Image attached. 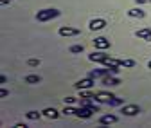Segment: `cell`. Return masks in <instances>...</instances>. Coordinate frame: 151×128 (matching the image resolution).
Listing matches in <instances>:
<instances>
[{
  "instance_id": "cell-10",
  "label": "cell",
  "mask_w": 151,
  "mask_h": 128,
  "mask_svg": "<svg viewBox=\"0 0 151 128\" xmlns=\"http://www.w3.org/2000/svg\"><path fill=\"white\" fill-rule=\"evenodd\" d=\"M110 98H113V94H111V92L101 90V92H96V99H93V101H97V103H106Z\"/></svg>"
},
{
  "instance_id": "cell-22",
  "label": "cell",
  "mask_w": 151,
  "mask_h": 128,
  "mask_svg": "<svg viewBox=\"0 0 151 128\" xmlns=\"http://www.w3.org/2000/svg\"><path fill=\"white\" fill-rule=\"evenodd\" d=\"M63 114H65V116H72V114H74V110H72V108H68V106H65Z\"/></svg>"
},
{
  "instance_id": "cell-1",
  "label": "cell",
  "mask_w": 151,
  "mask_h": 128,
  "mask_svg": "<svg viewBox=\"0 0 151 128\" xmlns=\"http://www.w3.org/2000/svg\"><path fill=\"white\" fill-rule=\"evenodd\" d=\"M56 16H60L58 9H42V11L36 13V20L38 22H49V20H52V18H56Z\"/></svg>"
},
{
  "instance_id": "cell-21",
  "label": "cell",
  "mask_w": 151,
  "mask_h": 128,
  "mask_svg": "<svg viewBox=\"0 0 151 128\" xmlns=\"http://www.w3.org/2000/svg\"><path fill=\"white\" fill-rule=\"evenodd\" d=\"M76 101H78V99L72 98V96H67V98H65V105H74Z\"/></svg>"
},
{
  "instance_id": "cell-4",
  "label": "cell",
  "mask_w": 151,
  "mask_h": 128,
  "mask_svg": "<svg viewBox=\"0 0 151 128\" xmlns=\"http://www.w3.org/2000/svg\"><path fill=\"white\" fill-rule=\"evenodd\" d=\"M93 78H85V80H81V81H78V83H74V88H78V90H85V88H92L93 87Z\"/></svg>"
},
{
  "instance_id": "cell-27",
  "label": "cell",
  "mask_w": 151,
  "mask_h": 128,
  "mask_svg": "<svg viewBox=\"0 0 151 128\" xmlns=\"http://www.w3.org/2000/svg\"><path fill=\"white\" fill-rule=\"evenodd\" d=\"M147 69H151V60H149V61H147Z\"/></svg>"
},
{
  "instance_id": "cell-12",
  "label": "cell",
  "mask_w": 151,
  "mask_h": 128,
  "mask_svg": "<svg viewBox=\"0 0 151 128\" xmlns=\"http://www.w3.org/2000/svg\"><path fill=\"white\" fill-rule=\"evenodd\" d=\"M43 116L45 117H49V119H58L60 117V112L58 110H56V108H45V110H43Z\"/></svg>"
},
{
  "instance_id": "cell-17",
  "label": "cell",
  "mask_w": 151,
  "mask_h": 128,
  "mask_svg": "<svg viewBox=\"0 0 151 128\" xmlns=\"http://www.w3.org/2000/svg\"><path fill=\"white\" fill-rule=\"evenodd\" d=\"M106 105H110V106H117V105H122V99L113 96V98H110V99L106 101Z\"/></svg>"
},
{
  "instance_id": "cell-6",
  "label": "cell",
  "mask_w": 151,
  "mask_h": 128,
  "mask_svg": "<svg viewBox=\"0 0 151 128\" xmlns=\"http://www.w3.org/2000/svg\"><path fill=\"white\" fill-rule=\"evenodd\" d=\"M124 116H137L140 112V106L139 105H122V110H121Z\"/></svg>"
},
{
  "instance_id": "cell-24",
  "label": "cell",
  "mask_w": 151,
  "mask_h": 128,
  "mask_svg": "<svg viewBox=\"0 0 151 128\" xmlns=\"http://www.w3.org/2000/svg\"><path fill=\"white\" fill-rule=\"evenodd\" d=\"M7 94H9L7 90H6V88H2V92H0V98H7Z\"/></svg>"
},
{
  "instance_id": "cell-9",
  "label": "cell",
  "mask_w": 151,
  "mask_h": 128,
  "mask_svg": "<svg viewBox=\"0 0 151 128\" xmlns=\"http://www.w3.org/2000/svg\"><path fill=\"white\" fill-rule=\"evenodd\" d=\"M135 36H137V38H140V40H146V42H151V29H149V27H144V29H139V31L135 33Z\"/></svg>"
},
{
  "instance_id": "cell-16",
  "label": "cell",
  "mask_w": 151,
  "mask_h": 128,
  "mask_svg": "<svg viewBox=\"0 0 151 128\" xmlns=\"http://www.w3.org/2000/svg\"><path fill=\"white\" fill-rule=\"evenodd\" d=\"M40 112H36V110H29V112H25V117L27 119H31V121H38V119H40Z\"/></svg>"
},
{
  "instance_id": "cell-13",
  "label": "cell",
  "mask_w": 151,
  "mask_h": 128,
  "mask_svg": "<svg viewBox=\"0 0 151 128\" xmlns=\"http://www.w3.org/2000/svg\"><path fill=\"white\" fill-rule=\"evenodd\" d=\"M128 16H131V18H144L146 13H144L140 7H133V9H129V11H128Z\"/></svg>"
},
{
  "instance_id": "cell-15",
  "label": "cell",
  "mask_w": 151,
  "mask_h": 128,
  "mask_svg": "<svg viewBox=\"0 0 151 128\" xmlns=\"http://www.w3.org/2000/svg\"><path fill=\"white\" fill-rule=\"evenodd\" d=\"M24 81L29 83V85H36V83H40V81H42V78L38 76V74H29V76L24 78Z\"/></svg>"
},
{
  "instance_id": "cell-2",
  "label": "cell",
  "mask_w": 151,
  "mask_h": 128,
  "mask_svg": "<svg viewBox=\"0 0 151 128\" xmlns=\"http://www.w3.org/2000/svg\"><path fill=\"white\" fill-rule=\"evenodd\" d=\"M108 58H110V54L103 52V49H101L99 52H92V54H88V60H90V61H96V63H104Z\"/></svg>"
},
{
  "instance_id": "cell-14",
  "label": "cell",
  "mask_w": 151,
  "mask_h": 128,
  "mask_svg": "<svg viewBox=\"0 0 151 128\" xmlns=\"http://www.w3.org/2000/svg\"><path fill=\"white\" fill-rule=\"evenodd\" d=\"M115 63L119 67H124V69H133L135 67V61L133 60H115Z\"/></svg>"
},
{
  "instance_id": "cell-3",
  "label": "cell",
  "mask_w": 151,
  "mask_h": 128,
  "mask_svg": "<svg viewBox=\"0 0 151 128\" xmlns=\"http://www.w3.org/2000/svg\"><path fill=\"white\" fill-rule=\"evenodd\" d=\"M74 114L78 116V117H81V119H90L92 114H93V110H92L90 106H79V108H76V110H74Z\"/></svg>"
},
{
  "instance_id": "cell-20",
  "label": "cell",
  "mask_w": 151,
  "mask_h": 128,
  "mask_svg": "<svg viewBox=\"0 0 151 128\" xmlns=\"http://www.w3.org/2000/svg\"><path fill=\"white\" fill-rule=\"evenodd\" d=\"M40 63H42V61H40V60H36V58H31V60H27V65H29V67H38Z\"/></svg>"
},
{
  "instance_id": "cell-5",
  "label": "cell",
  "mask_w": 151,
  "mask_h": 128,
  "mask_svg": "<svg viewBox=\"0 0 151 128\" xmlns=\"http://www.w3.org/2000/svg\"><path fill=\"white\" fill-rule=\"evenodd\" d=\"M88 27H90V31H101V29L106 27V20H103V18H93V20H90Z\"/></svg>"
},
{
  "instance_id": "cell-8",
  "label": "cell",
  "mask_w": 151,
  "mask_h": 128,
  "mask_svg": "<svg viewBox=\"0 0 151 128\" xmlns=\"http://www.w3.org/2000/svg\"><path fill=\"white\" fill-rule=\"evenodd\" d=\"M60 34H61V36H78V34H81V31L76 29V27L63 25V27H60Z\"/></svg>"
},
{
  "instance_id": "cell-25",
  "label": "cell",
  "mask_w": 151,
  "mask_h": 128,
  "mask_svg": "<svg viewBox=\"0 0 151 128\" xmlns=\"http://www.w3.org/2000/svg\"><path fill=\"white\" fill-rule=\"evenodd\" d=\"M14 128H27V124H24V123H18V124H14Z\"/></svg>"
},
{
  "instance_id": "cell-18",
  "label": "cell",
  "mask_w": 151,
  "mask_h": 128,
  "mask_svg": "<svg viewBox=\"0 0 151 128\" xmlns=\"http://www.w3.org/2000/svg\"><path fill=\"white\" fill-rule=\"evenodd\" d=\"M81 92V98H92V99H96V94L90 92V88H85V90H79Z\"/></svg>"
},
{
  "instance_id": "cell-7",
  "label": "cell",
  "mask_w": 151,
  "mask_h": 128,
  "mask_svg": "<svg viewBox=\"0 0 151 128\" xmlns=\"http://www.w3.org/2000/svg\"><path fill=\"white\" fill-rule=\"evenodd\" d=\"M117 121H119V117H117V116H113V114H106V116L99 117V124H101V126H108V124H115Z\"/></svg>"
},
{
  "instance_id": "cell-23",
  "label": "cell",
  "mask_w": 151,
  "mask_h": 128,
  "mask_svg": "<svg viewBox=\"0 0 151 128\" xmlns=\"http://www.w3.org/2000/svg\"><path fill=\"white\" fill-rule=\"evenodd\" d=\"M135 4H151V0H135Z\"/></svg>"
},
{
  "instance_id": "cell-11",
  "label": "cell",
  "mask_w": 151,
  "mask_h": 128,
  "mask_svg": "<svg viewBox=\"0 0 151 128\" xmlns=\"http://www.w3.org/2000/svg\"><path fill=\"white\" fill-rule=\"evenodd\" d=\"M93 45H96V49H108L110 47V40H106V38H103V36H99V38H96L93 40Z\"/></svg>"
},
{
  "instance_id": "cell-19",
  "label": "cell",
  "mask_w": 151,
  "mask_h": 128,
  "mask_svg": "<svg viewBox=\"0 0 151 128\" xmlns=\"http://www.w3.org/2000/svg\"><path fill=\"white\" fill-rule=\"evenodd\" d=\"M68 51H70L72 54H79V52H83V51H85V47H83V45H72Z\"/></svg>"
},
{
  "instance_id": "cell-26",
  "label": "cell",
  "mask_w": 151,
  "mask_h": 128,
  "mask_svg": "<svg viewBox=\"0 0 151 128\" xmlns=\"http://www.w3.org/2000/svg\"><path fill=\"white\" fill-rule=\"evenodd\" d=\"M0 4H2V6H7V4H9V0H0Z\"/></svg>"
}]
</instances>
